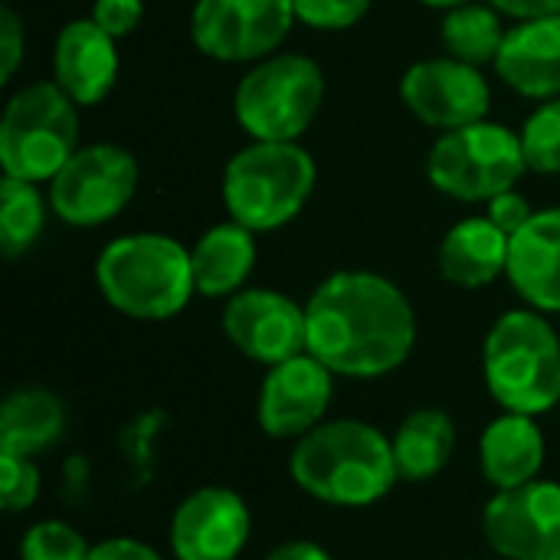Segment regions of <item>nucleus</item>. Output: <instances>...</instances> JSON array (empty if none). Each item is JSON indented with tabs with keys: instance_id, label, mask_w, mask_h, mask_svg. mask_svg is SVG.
I'll use <instances>...</instances> for the list:
<instances>
[{
	"instance_id": "nucleus-1",
	"label": "nucleus",
	"mask_w": 560,
	"mask_h": 560,
	"mask_svg": "<svg viewBox=\"0 0 560 560\" xmlns=\"http://www.w3.org/2000/svg\"><path fill=\"white\" fill-rule=\"evenodd\" d=\"M308 354L335 377L374 381L397 371L417 345V315L397 282L364 269L328 276L305 302Z\"/></svg>"
},
{
	"instance_id": "nucleus-2",
	"label": "nucleus",
	"mask_w": 560,
	"mask_h": 560,
	"mask_svg": "<svg viewBox=\"0 0 560 560\" xmlns=\"http://www.w3.org/2000/svg\"><path fill=\"white\" fill-rule=\"evenodd\" d=\"M289 472L305 495L335 509H368L400 479L390 436L351 417L325 420L295 440Z\"/></svg>"
},
{
	"instance_id": "nucleus-3",
	"label": "nucleus",
	"mask_w": 560,
	"mask_h": 560,
	"mask_svg": "<svg viewBox=\"0 0 560 560\" xmlns=\"http://www.w3.org/2000/svg\"><path fill=\"white\" fill-rule=\"evenodd\" d=\"M102 299L135 322H167L197 295L190 249L164 233L112 240L95 259Z\"/></svg>"
},
{
	"instance_id": "nucleus-4",
	"label": "nucleus",
	"mask_w": 560,
	"mask_h": 560,
	"mask_svg": "<svg viewBox=\"0 0 560 560\" xmlns=\"http://www.w3.org/2000/svg\"><path fill=\"white\" fill-rule=\"evenodd\" d=\"M482 377L509 413L541 417L560 404V338L545 312L512 308L486 335Z\"/></svg>"
},
{
	"instance_id": "nucleus-5",
	"label": "nucleus",
	"mask_w": 560,
	"mask_h": 560,
	"mask_svg": "<svg viewBox=\"0 0 560 560\" xmlns=\"http://www.w3.org/2000/svg\"><path fill=\"white\" fill-rule=\"evenodd\" d=\"M315 190V161L295 141H253L223 171L230 220L253 233H272L295 220Z\"/></svg>"
},
{
	"instance_id": "nucleus-6",
	"label": "nucleus",
	"mask_w": 560,
	"mask_h": 560,
	"mask_svg": "<svg viewBox=\"0 0 560 560\" xmlns=\"http://www.w3.org/2000/svg\"><path fill=\"white\" fill-rule=\"evenodd\" d=\"M79 151V105L56 82L23 85L3 108L0 167L30 184L52 180Z\"/></svg>"
},
{
	"instance_id": "nucleus-7",
	"label": "nucleus",
	"mask_w": 560,
	"mask_h": 560,
	"mask_svg": "<svg viewBox=\"0 0 560 560\" xmlns=\"http://www.w3.org/2000/svg\"><path fill=\"white\" fill-rule=\"evenodd\" d=\"M325 102V75L302 52L259 59L236 85V121L253 141H295Z\"/></svg>"
},
{
	"instance_id": "nucleus-8",
	"label": "nucleus",
	"mask_w": 560,
	"mask_h": 560,
	"mask_svg": "<svg viewBox=\"0 0 560 560\" xmlns=\"http://www.w3.org/2000/svg\"><path fill=\"white\" fill-rule=\"evenodd\" d=\"M525 167L528 161L522 151V138L492 121L446 131L427 158L430 184L440 194L466 203H489L492 197L512 190Z\"/></svg>"
},
{
	"instance_id": "nucleus-9",
	"label": "nucleus",
	"mask_w": 560,
	"mask_h": 560,
	"mask_svg": "<svg viewBox=\"0 0 560 560\" xmlns=\"http://www.w3.org/2000/svg\"><path fill=\"white\" fill-rule=\"evenodd\" d=\"M138 190V161L118 144L79 148L52 177V213L69 226H102L115 220Z\"/></svg>"
},
{
	"instance_id": "nucleus-10",
	"label": "nucleus",
	"mask_w": 560,
	"mask_h": 560,
	"mask_svg": "<svg viewBox=\"0 0 560 560\" xmlns=\"http://www.w3.org/2000/svg\"><path fill=\"white\" fill-rule=\"evenodd\" d=\"M295 23V0H197L190 36L220 62H259L285 43Z\"/></svg>"
},
{
	"instance_id": "nucleus-11",
	"label": "nucleus",
	"mask_w": 560,
	"mask_h": 560,
	"mask_svg": "<svg viewBox=\"0 0 560 560\" xmlns=\"http://www.w3.org/2000/svg\"><path fill=\"white\" fill-rule=\"evenodd\" d=\"M482 535L505 560H560V482L532 479L495 492L482 512Z\"/></svg>"
},
{
	"instance_id": "nucleus-12",
	"label": "nucleus",
	"mask_w": 560,
	"mask_h": 560,
	"mask_svg": "<svg viewBox=\"0 0 560 560\" xmlns=\"http://www.w3.org/2000/svg\"><path fill=\"white\" fill-rule=\"evenodd\" d=\"M223 335L243 358L276 368L308 351L305 305L276 289H240L226 299Z\"/></svg>"
},
{
	"instance_id": "nucleus-13",
	"label": "nucleus",
	"mask_w": 560,
	"mask_h": 560,
	"mask_svg": "<svg viewBox=\"0 0 560 560\" xmlns=\"http://www.w3.org/2000/svg\"><path fill=\"white\" fill-rule=\"evenodd\" d=\"M253 535V515L240 492L200 486L180 499L167 525L174 560H236Z\"/></svg>"
},
{
	"instance_id": "nucleus-14",
	"label": "nucleus",
	"mask_w": 560,
	"mask_h": 560,
	"mask_svg": "<svg viewBox=\"0 0 560 560\" xmlns=\"http://www.w3.org/2000/svg\"><path fill=\"white\" fill-rule=\"evenodd\" d=\"M335 397V374L315 354H295L276 368H266L256 420L272 440H302L318 423Z\"/></svg>"
},
{
	"instance_id": "nucleus-15",
	"label": "nucleus",
	"mask_w": 560,
	"mask_h": 560,
	"mask_svg": "<svg viewBox=\"0 0 560 560\" xmlns=\"http://www.w3.org/2000/svg\"><path fill=\"white\" fill-rule=\"evenodd\" d=\"M404 105L430 128H466L486 121L492 92L479 66H469L453 56L413 62L400 82Z\"/></svg>"
},
{
	"instance_id": "nucleus-16",
	"label": "nucleus",
	"mask_w": 560,
	"mask_h": 560,
	"mask_svg": "<svg viewBox=\"0 0 560 560\" xmlns=\"http://www.w3.org/2000/svg\"><path fill=\"white\" fill-rule=\"evenodd\" d=\"M56 85L75 105L102 102L118 79V49L95 20H72L59 30L52 46Z\"/></svg>"
},
{
	"instance_id": "nucleus-17",
	"label": "nucleus",
	"mask_w": 560,
	"mask_h": 560,
	"mask_svg": "<svg viewBox=\"0 0 560 560\" xmlns=\"http://www.w3.org/2000/svg\"><path fill=\"white\" fill-rule=\"evenodd\" d=\"M512 289L528 302V308L558 315L560 312V207L535 213L509 246Z\"/></svg>"
},
{
	"instance_id": "nucleus-18",
	"label": "nucleus",
	"mask_w": 560,
	"mask_h": 560,
	"mask_svg": "<svg viewBox=\"0 0 560 560\" xmlns=\"http://www.w3.org/2000/svg\"><path fill=\"white\" fill-rule=\"evenodd\" d=\"M495 69L525 98H560V13L512 26L495 56Z\"/></svg>"
},
{
	"instance_id": "nucleus-19",
	"label": "nucleus",
	"mask_w": 560,
	"mask_h": 560,
	"mask_svg": "<svg viewBox=\"0 0 560 560\" xmlns=\"http://www.w3.org/2000/svg\"><path fill=\"white\" fill-rule=\"evenodd\" d=\"M545 433L538 427V417H525V413H509L502 410L479 440V466L486 482L495 492L505 489H518L532 479H541V466H545Z\"/></svg>"
},
{
	"instance_id": "nucleus-20",
	"label": "nucleus",
	"mask_w": 560,
	"mask_h": 560,
	"mask_svg": "<svg viewBox=\"0 0 560 560\" xmlns=\"http://www.w3.org/2000/svg\"><path fill=\"white\" fill-rule=\"evenodd\" d=\"M512 236L489 217L456 223L440 243V276L459 289H486L509 269Z\"/></svg>"
},
{
	"instance_id": "nucleus-21",
	"label": "nucleus",
	"mask_w": 560,
	"mask_h": 560,
	"mask_svg": "<svg viewBox=\"0 0 560 560\" xmlns=\"http://www.w3.org/2000/svg\"><path fill=\"white\" fill-rule=\"evenodd\" d=\"M190 266L197 295L230 299L243 289L256 266V233L236 220L217 223L190 249Z\"/></svg>"
},
{
	"instance_id": "nucleus-22",
	"label": "nucleus",
	"mask_w": 560,
	"mask_h": 560,
	"mask_svg": "<svg viewBox=\"0 0 560 560\" xmlns=\"http://www.w3.org/2000/svg\"><path fill=\"white\" fill-rule=\"evenodd\" d=\"M66 433V404L46 387H16L0 407V453L36 456Z\"/></svg>"
},
{
	"instance_id": "nucleus-23",
	"label": "nucleus",
	"mask_w": 560,
	"mask_h": 560,
	"mask_svg": "<svg viewBox=\"0 0 560 560\" xmlns=\"http://www.w3.org/2000/svg\"><path fill=\"white\" fill-rule=\"evenodd\" d=\"M390 443L400 479L427 482L450 466L456 450V423L440 407H420L400 420Z\"/></svg>"
},
{
	"instance_id": "nucleus-24",
	"label": "nucleus",
	"mask_w": 560,
	"mask_h": 560,
	"mask_svg": "<svg viewBox=\"0 0 560 560\" xmlns=\"http://www.w3.org/2000/svg\"><path fill=\"white\" fill-rule=\"evenodd\" d=\"M505 26L495 7L486 3H463L456 10H446L440 39L453 59H463L469 66L495 62L502 43H505Z\"/></svg>"
},
{
	"instance_id": "nucleus-25",
	"label": "nucleus",
	"mask_w": 560,
	"mask_h": 560,
	"mask_svg": "<svg viewBox=\"0 0 560 560\" xmlns=\"http://www.w3.org/2000/svg\"><path fill=\"white\" fill-rule=\"evenodd\" d=\"M46 207L36 184L7 177L0 180V253L7 259H20L43 233Z\"/></svg>"
},
{
	"instance_id": "nucleus-26",
	"label": "nucleus",
	"mask_w": 560,
	"mask_h": 560,
	"mask_svg": "<svg viewBox=\"0 0 560 560\" xmlns=\"http://www.w3.org/2000/svg\"><path fill=\"white\" fill-rule=\"evenodd\" d=\"M92 545L79 528L59 518H43L30 525L20 538V560H89Z\"/></svg>"
},
{
	"instance_id": "nucleus-27",
	"label": "nucleus",
	"mask_w": 560,
	"mask_h": 560,
	"mask_svg": "<svg viewBox=\"0 0 560 560\" xmlns=\"http://www.w3.org/2000/svg\"><path fill=\"white\" fill-rule=\"evenodd\" d=\"M518 138L532 171L560 174V98H548L538 112H532Z\"/></svg>"
},
{
	"instance_id": "nucleus-28",
	"label": "nucleus",
	"mask_w": 560,
	"mask_h": 560,
	"mask_svg": "<svg viewBox=\"0 0 560 560\" xmlns=\"http://www.w3.org/2000/svg\"><path fill=\"white\" fill-rule=\"evenodd\" d=\"M39 469L33 456H16V453H0V505L3 512L16 515L36 505L39 499Z\"/></svg>"
},
{
	"instance_id": "nucleus-29",
	"label": "nucleus",
	"mask_w": 560,
	"mask_h": 560,
	"mask_svg": "<svg viewBox=\"0 0 560 560\" xmlns=\"http://www.w3.org/2000/svg\"><path fill=\"white\" fill-rule=\"evenodd\" d=\"M371 0H295V20L315 30H348L364 20Z\"/></svg>"
},
{
	"instance_id": "nucleus-30",
	"label": "nucleus",
	"mask_w": 560,
	"mask_h": 560,
	"mask_svg": "<svg viewBox=\"0 0 560 560\" xmlns=\"http://www.w3.org/2000/svg\"><path fill=\"white\" fill-rule=\"evenodd\" d=\"M141 16H144V3L141 0H95L89 20H95L108 36L121 39V36L138 30Z\"/></svg>"
},
{
	"instance_id": "nucleus-31",
	"label": "nucleus",
	"mask_w": 560,
	"mask_h": 560,
	"mask_svg": "<svg viewBox=\"0 0 560 560\" xmlns=\"http://www.w3.org/2000/svg\"><path fill=\"white\" fill-rule=\"evenodd\" d=\"M23 43H26V36H23V23H20L16 10L3 7L0 10V75H3V82L13 79V72L23 59Z\"/></svg>"
},
{
	"instance_id": "nucleus-32",
	"label": "nucleus",
	"mask_w": 560,
	"mask_h": 560,
	"mask_svg": "<svg viewBox=\"0 0 560 560\" xmlns=\"http://www.w3.org/2000/svg\"><path fill=\"white\" fill-rule=\"evenodd\" d=\"M502 233H509V236H515L535 213H532V207H528V200L512 187V190H505V194H499V197H492L489 200V213H486Z\"/></svg>"
},
{
	"instance_id": "nucleus-33",
	"label": "nucleus",
	"mask_w": 560,
	"mask_h": 560,
	"mask_svg": "<svg viewBox=\"0 0 560 560\" xmlns=\"http://www.w3.org/2000/svg\"><path fill=\"white\" fill-rule=\"evenodd\" d=\"M89 560H164V555L158 548H151L141 538H128V535H115L105 538L98 545H92Z\"/></svg>"
},
{
	"instance_id": "nucleus-34",
	"label": "nucleus",
	"mask_w": 560,
	"mask_h": 560,
	"mask_svg": "<svg viewBox=\"0 0 560 560\" xmlns=\"http://www.w3.org/2000/svg\"><path fill=\"white\" fill-rule=\"evenodd\" d=\"M489 3L515 20H541L560 13V0H489Z\"/></svg>"
},
{
	"instance_id": "nucleus-35",
	"label": "nucleus",
	"mask_w": 560,
	"mask_h": 560,
	"mask_svg": "<svg viewBox=\"0 0 560 560\" xmlns=\"http://www.w3.org/2000/svg\"><path fill=\"white\" fill-rule=\"evenodd\" d=\"M266 560H335L318 541H308V538H289V541H279Z\"/></svg>"
},
{
	"instance_id": "nucleus-36",
	"label": "nucleus",
	"mask_w": 560,
	"mask_h": 560,
	"mask_svg": "<svg viewBox=\"0 0 560 560\" xmlns=\"http://www.w3.org/2000/svg\"><path fill=\"white\" fill-rule=\"evenodd\" d=\"M423 7H433V10H456L463 3H472V0H420Z\"/></svg>"
}]
</instances>
